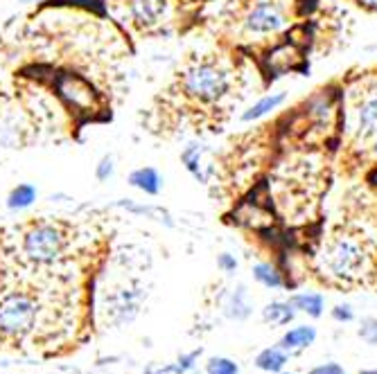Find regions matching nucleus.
Returning <instances> with one entry per match:
<instances>
[{"mask_svg": "<svg viewBox=\"0 0 377 374\" xmlns=\"http://www.w3.org/2000/svg\"><path fill=\"white\" fill-rule=\"evenodd\" d=\"M314 338H317V329L314 327H307V325L294 327L282 336V347H287V350H290V347H292V350H301V347H307V345L314 343Z\"/></svg>", "mask_w": 377, "mask_h": 374, "instance_id": "nucleus-14", "label": "nucleus"}, {"mask_svg": "<svg viewBox=\"0 0 377 374\" xmlns=\"http://www.w3.org/2000/svg\"><path fill=\"white\" fill-rule=\"evenodd\" d=\"M321 273L339 284L361 282L373 269V248L357 230H339L328 237L319 252Z\"/></svg>", "mask_w": 377, "mask_h": 374, "instance_id": "nucleus-4", "label": "nucleus"}, {"mask_svg": "<svg viewBox=\"0 0 377 374\" xmlns=\"http://www.w3.org/2000/svg\"><path fill=\"white\" fill-rule=\"evenodd\" d=\"M361 374H377V370H373V372H361Z\"/></svg>", "mask_w": 377, "mask_h": 374, "instance_id": "nucleus-27", "label": "nucleus"}, {"mask_svg": "<svg viewBox=\"0 0 377 374\" xmlns=\"http://www.w3.org/2000/svg\"><path fill=\"white\" fill-rule=\"evenodd\" d=\"M359 333H361V336L366 338L368 343H377V323H368Z\"/></svg>", "mask_w": 377, "mask_h": 374, "instance_id": "nucleus-23", "label": "nucleus"}, {"mask_svg": "<svg viewBox=\"0 0 377 374\" xmlns=\"http://www.w3.org/2000/svg\"><path fill=\"white\" fill-rule=\"evenodd\" d=\"M36 201V187L30 183H21L7 196V208L9 210H25Z\"/></svg>", "mask_w": 377, "mask_h": 374, "instance_id": "nucleus-13", "label": "nucleus"}, {"mask_svg": "<svg viewBox=\"0 0 377 374\" xmlns=\"http://www.w3.org/2000/svg\"><path fill=\"white\" fill-rule=\"evenodd\" d=\"M21 3H36V0H21Z\"/></svg>", "mask_w": 377, "mask_h": 374, "instance_id": "nucleus-26", "label": "nucleus"}, {"mask_svg": "<svg viewBox=\"0 0 377 374\" xmlns=\"http://www.w3.org/2000/svg\"><path fill=\"white\" fill-rule=\"evenodd\" d=\"M129 185L136 187V190H140V192L149 194V196H156L163 187V178L154 167H138V169H134L132 173H129Z\"/></svg>", "mask_w": 377, "mask_h": 374, "instance_id": "nucleus-11", "label": "nucleus"}, {"mask_svg": "<svg viewBox=\"0 0 377 374\" xmlns=\"http://www.w3.org/2000/svg\"><path fill=\"white\" fill-rule=\"evenodd\" d=\"M353 3H357V5L363 7V9H373V11H377V0H353Z\"/></svg>", "mask_w": 377, "mask_h": 374, "instance_id": "nucleus-25", "label": "nucleus"}, {"mask_svg": "<svg viewBox=\"0 0 377 374\" xmlns=\"http://www.w3.org/2000/svg\"><path fill=\"white\" fill-rule=\"evenodd\" d=\"M341 133L357 158L377 160V75L366 73L341 90Z\"/></svg>", "mask_w": 377, "mask_h": 374, "instance_id": "nucleus-2", "label": "nucleus"}, {"mask_svg": "<svg viewBox=\"0 0 377 374\" xmlns=\"http://www.w3.org/2000/svg\"><path fill=\"white\" fill-rule=\"evenodd\" d=\"M296 133L303 142H328L341 129V92L317 90L294 115Z\"/></svg>", "mask_w": 377, "mask_h": 374, "instance_id": "nucleus-5", "label": "nucleus"}, {"mask_svg": "<svg viewBox=\"0 0 377 374\" xmlns=\"http://www.w3.org/2000/svg\"><path fill=\"white\" fill-rule=\"evenodd\" d=\"M292 306L298 311H305L309 316L319 318L323 314V296L321 293H298V296H294L292 300Z\"/></svg>", "mask_w": 377, "mask_h": 374, "instance_id": "nucleus-15", "label": "nucleus"}, {"mask_svg": "<svg viewBox=\"0 0 377 374\" xmlns=\"http://www.w3.org/2000/svg\"><path fill=\"white\" fill-rule=\"evenodd\" d=\"M217 264H219V269H222L224 273H233L238 269V260L233 257V255H228V252H222L219 255V260H217Z\"/></svg>", "mask_w": 377, "mask_h": 374, "instance_id": "nucleus-20", "label": "nucleus"}, {"mask_svg": "<svg viewBox=\"0 0 377 374\" xmlns=\"http://www.w3.org/2000/svg\"><path fill=\"white\" fill-rule=\"evenodd\" d=\"M68 228L59 221H34L21 233V252L30 264L50 266L66 255Z\"/></svg>", "mask_w": 377, "mask_h": 374, "instance_id": "nucleus-6", "label": "nucleus"}, {"mask_svg": "<svg viewBox=\"0 0 377 374\" xmlns=\"http://www.w3.org/2000/svg\"><path fill=\"white\" fill-rule=\"evenodd\" d=\"M262 316L271 325H287L294 318V306H292V302H271L265 306Z\"/></svg>", "mask_w": 377, "mask_h": 374, "instance_id": "nucleus-16", "label": "nucleus"}, {"mask_svg": "<svg viewBox=\"0 0 377 374\" xmlns=\"http://www.w3.org/2000/svg\"><path fill=\"white\" fill-rule=\"evenodd\" d=\"M285 363H287V356H285L280 350H265L255 358V365L265 372H280L285 368Z\"/></svg>", "mask_w": 377, "mask_h": 374, "instance_id": "nucleus-17", "label": "nucleus"}, {"mask_svg": "<svg viewBox=\"0 0 377 374\" xmlns=\"http://www.w3.org/2000/svg\"><path fill=\"white\" fill-rule=\"evenodd\" d=\"M332 316L336 318V320H346V323H348V320H353V311H350V306H334V309H332Z\"/></svg>", "mask_w": 377, "mask_h": 374, "instance_id": "nucleus-22", "label": "nucleus"}, {"mask_svg": "<svg viewBox=\"0 0 377 374\" xmlns=\"http://www.w3.org/2000/svg\"><path fill=\"white\" fill-rule=\"evenodd\" d=\"M296 18L294 0H242L233 14V32L240 43H276Z\"/></svg>", "mask_w": 377, "mask_h": 374, "instance_id": "nucleus-3", "label": "nucleus"}, {"mask_svg": "<svg viewBox=\"0 0 377 374\" xmlns=\"http://www.w3.org/2000/svg\"><path fill=\"white\" fill-rule=\"evenodd\" d=\"M238 68L226 57H190L176 75L174 92L192 111H226L235 100Z\"/></svg>", "mask_w": 377, "mask_h": 374, "instance_id": "nucleus-1", "label": "nucleus"}, {"mask_svg": "<svg viewBox=\"0 0 377 374\" xmlns=\"http://www.w3.org/2000/svg\"><path fill=\"white\" fill-rule=\"evenodd\" d=\"M206 372L208 374H238L240 368L233 363V360H228V358H213L211 363H208Z\"/></svg>", "mask_w": 377, "mask_h": 374, "instance_id": "nucleus-18", "label": "nucleus"}, {"mask_svg": "<svg viewBox=\"0 0 377 374\" xmlns=\"http://www.w3.org/2000/svg\"><path fill=\"white\" fill-rule=\"evenodd\" d=\"M253 277H255L262 287H267V289H280V287L285 284L282 273H280L271 262H260V264H255V266H253Z\"/></svg>", "mask_w": 377, "mask_h": 374, "instance_id": "nucleus-12", "label": "nucleus"}, {"mask_svg": "<svg viewBox=\"0 0 377 374\" xmlns=\"http://www.w3.org/2000/svg\"><path fill=\"white\" fill-rule=\"evenodd\" d=\"M309 374H346L341 365H336V363H326V365H319L314 368Z\"/></svg>", "mask_w": 377, "mask_h": 374, "instance_id": "nucleus-21", "label": "nucleus"}, {"mask_svg": "<svg viewBox=\"0 0 377 374\" xmlns=\"http://www.w3.org/2000/svg\"><path fill=\"white\" fill-rule=\"evenodd\" d=\"M181 163L186 165V169L192 173L199 183H211V178L215 176V160L211 156V151L206 149L203 144H188L184 151H181Z\"/></svg>", "mask_w": 377, "mask_h": 374, "instance_id": "nucleus-9", "label": "nucleus"}, {"mask_svg": "<svg viewBox=\"0 0 377 374\" xmlns=\"http://www.w3.org/2000/svg\"><path fill=\"white\" fill-rule=\"evenodd\" d=\"M113 171H115V160L113 156H104L100 160V165L95 167V176L97 181H109L113 176Z\"/></svg>", "mask_w": 377, "mask_h": 374, "instance_id": "nucleus-19", "label": "nucleus"}, {"mask_svg": "<svg viewBox=\"0 0 377 374\" xmlns=\"http://www.w3.org/2000/svg\"><path fill=\"white\" fill-rule=\"evenodd\" d=\"M38 304L28 291H5L0 296V336L21 341L36 327Z\"/></svg>", "mask_w": 377, "mask_h": 374, "instance_id": "nucleus-7", "label": "nucleus"}, {"mask_svg": "<svg viewBox=\"0 0 377 374\" xmlns=\"http://www.w3.org/2000/svg\"><path fill=\"white\" fill-rule=\"evenodd\" d=\"M285 102H287V92L285 90H276V92H269V95H262L242 113V122H257V119L276 113Z\"/></svg>", "mask_w": 377, "mask_h": 374, "instance_id": "nucleus-10", "label": "nucleus"}, {"mask_svg": "<svg viewBox=\"0 0 377 374\" xmlns=\"http://www.w3.org/2000/svg\"><path fill=\"white\" fill-rule=\"evenodd\" d=\"M124 21L136 32L152 34L163 30L172 16V0H122Z\"/></svg>", "mask_w": 377, "mask_h": 374, "instance_id": "nucleus-8", "label": "nucleus"}, {"mask_svg": "<svg viewBox=\"0 0 377 374\" xmlns=\"http://www.w3.org/2000/svg\"><path fill=\"white\" fill-rule=\"evenodd\" d=\"M199 354H201V352H192V354H188V356H184V358H181V360H179V368H181V372H186V370H190V368L194 365V363H192V360H194V358H197Z\"/></svg>", "mask_w": 377, "mask_h": 374, "instance_id": "nucleus-24", "label": "nucleus"}]
</instances>
